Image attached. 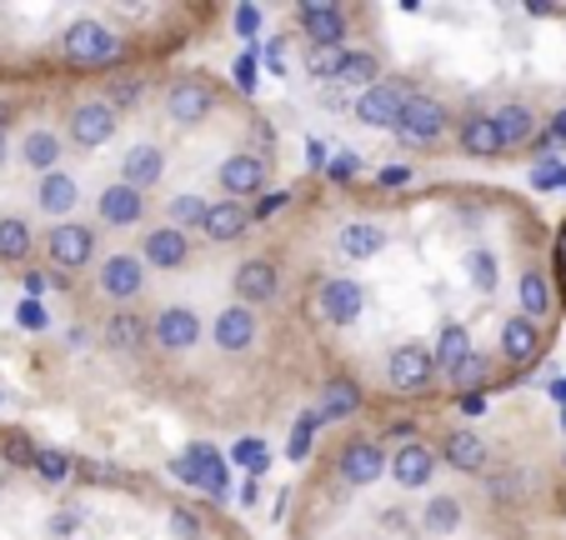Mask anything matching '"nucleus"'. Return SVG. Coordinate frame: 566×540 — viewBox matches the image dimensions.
<instances>
[{"label": "nucleus", "instance_id": "nucleus-50", "mask_svg": "<svg viewBox=\"0 0 566 540\" xmlns=\"http://www.w3.org/2000/svg\"><path fill=\"white\" fill-rule=\"evenodd\" d=\"M281 201H291V195H286V191H281V195H266V201H261V211H256V215H271V211H276Z\"/></svg>", "mask_w": 566, "mask_h": 540}, {"label": "nucleus", "instance_id": "nucleus-18", "mask_svg": "<svg viewBox=\"0 0 566 540\" xmlns=\"http://www.w3.org/2000/svg\"><path fill=\"white\" fill-rule=\"evenodd\" d=\"M247 225H251L247 201H216V205H206V211H201V231H206V241H216V245L241 241V235H247Z\"/></svg>", "mask_w": 566, "mask_h": 540}, {"label": "nucleus", "instance_id": "nucleus-26", "mask_svg": "<svg viewBox=\"0 0 566 540\" xmlns=\"http://www.w3.org/2000/svg\"><path fill=\"white\" fill-rule=\"evenodd\" d=\"M75 201H81V186H75V176H65V170H51V176H41L35 205H41L45 215H71Z\"/></svg>", "mask_w": 566, "mask_h": 540}, {"label": "nucleus", "instance_id": "nucleus-33", "mask_svg": "<svg viewBox=\"0 0 566 540\" xmlns=\"http://www.w3.org/2000/svg\"><path fill=\"white\" fill-rule=\"evenodd\" d=\"M516 296H522V316L532 320V326L546 316V310H552V286H546L542 271H526V276L516 280Z\"/></svg>", "mask_w": 566, "mask_h": 540}, {"label": "nucleus", "instance_id": "nucleus-17", "mask_svg": "<svg viewBox=\"0 0 566 540\" xmlns=\"http://www.w3.org/2000/svg\"><path fill=\"white\" fill-rule=\"evenodd\" d=\"M186 255H191V235L176 231V225H156V231L146 235V245H140L146 271L150 265H156V271H176V265H186Z\"/></svg>", "mask_w": 566, "mask_h": 540}, {"label": "nucleus", "instance_id": "nucleus-16", "mask_svg": "<svg viewBox=\"0 0 566 540\" xmlns=\"http://www.w3.org/2000/svg\"><path fill=\"white\" fill-rule=\"evenodd\" d=\"M386 476H391L396 486H407V490L427 486V480L437 476V451H427V445H421V441L401 445L396 456H386Z\"/></svg>", "mask_w": 566, "mask_h": 540}, {"label": "nucleus", "instance_id": "nucleus-38", "mask_svg": "<svg viewBox=\"0 0 566 540\" xmlns=\"http://www.w3.org/2000/svg\"><path fill=\"white\" fill-rule=\"evenodd\" d=\"M336 65H342V51H336V45H311V55H306V71L316 75V81H332V75H336Z\"/></svg>", "mask_w": 566, "mask_h": 540}, {"label": "nucleus", "instance_id": "nucleus-39", "mask_svg": "<svg viewBox=\"0 0 566 540\" xmlns=\"http://www.w3.org/2000/svg\"><path fill=\"white\" fill-rule=\"evenodd\" d=\"M467 276H471V286L476 290H492L496 286V261L486 251H471L467 255Z\"/></svg>", "mask_w": 566, "mask_h": 540}, {"label": "nucleus", "instance_id": "nucleus-4", "mask_svg": "<svg viewBox=\"0 0 566 540\" xmlns=\"http://www.w3.org/2000/svg\"><path fill=\"white\" fill-rule=\"evenodd\" d=\"M211 110H216V85L201 81V75H181V81L166 91V116H171L176 126H201Z\"/></svg>", "mask_w": 566, "mask_h": 540}, {"label": "nucleus", "instance_id": "nucleus-5", "mask_svg": "<svg viewBox=\"0 0 566 540\" xmlns=\"http://www.w3.org/2000/svg\"><path fill=\"white\" fill-rule=\"evenodd\" d=\"M336 476L346 480V486H376V480L386 476V445L371 441V435H356V441H346L342 460H336Z\"/></svg>", "mask_w": 566, "mask_h": 540}, {"label": "nucleus", "instance_id": "nucleus-35", "mask_svg": "<svg viewBox=\"0 0 566 540\" xmlns=\"http://www.w3.org/2000/svg\"><path fill=\"white\" fill-rule=\"evenodd\" d=\"M461 526V500L457 496H437L427 510H421V530L427 536H451Z\"/></svg>", "mask_w": 566, "mask_h": 540}, {"label": "nucleus", "instance_id": "nucleus-47", "mask_svg": "<svg viewBox=\"0 0 566 540\" xmlns=\"http://www.w3.org/2000/svg\"><path fill=\"white\" fill-rule=\"evenodd\" d=\"M536 186H542V191H552V186H566V170L562 166H536Z\"/></svg>", "mask_w": 566, "mask_h": 540}, {"label": "nucleus", "instance_id": "nucleus-44", "mask_svg": "<svg viewBox=\"0 0 566 540\" xmlns=\"http://www.w3.org/2000/svg\"><path fill=\"white\" fill-rule=\"evenodd\" d=\"M231 75H235V85H241V91H256V55H241V61L231 65Z\"/></svg>", "mask_w": 566, "mask_h": 540}, {"label": "nucleus", "instance_id": "nucleus-19", "mask_svg": "<svg viewBox=\"0 0 566 540\" xmlns=\"http://www.w3.org/2000/svg\"><path fill=\"white\" fill-rule=\"evenodd\" d=\"M160 170H166V156H160L156 146H126V156H120V186H130V191H150L160 180Z\"/></svg>", "mask_w": 566, "mask_h": 540}, {"label": "nucleus", "instance_id": "nucleus-15", "mask_svg": "<svg viewBox=\"0 0 566 540\" xmlns=\"http://www.w3.org/2000/svg\"><path fill=\"white\" fill-rule=\"evenodd\" d=\"M256 330H261V320L251 306H226L221 316H216V346H221L226 356H247V350L256 346Z\"/></svg>", "mask_w": 566, "mask_h": 540}, {"label": "nucleus", "instance_id": "nucleus-10", "mask_svg": "<svg viewBox=\"0 0 566 540\" xmlns=\"http://www.w3.org/2000/svg\"><path fill=\"white\" fill-rule=\"evenodd\" d=\"M146 330L160 350H191L201 340V316L191 306H160Z\"/></svg>", "mask_w": 566, "mask_h": 540}, {"label": "nucleus", "instance_id": "nucleus-41", "mask_svg": "<svg viewBox=\"0 0 566 540\" xmlns=\"http://www.w3.org/2000/svg\"><path fill=\"white\" fill-rule=\"evenodd\" d=\"M231 25H235V35H247V41H251V35L261 31V6H235Z\"/></svg>", "mask_w": 566, "mask_h": 540}, {"label": "nucleus", "instance_id": "nucleus-32", "mask_svg": "<svg viewBox=\"0 0 566 540\" xmlns=\"http://www.w3.org/2000/svg\"><path fill=\"white\" fill-rule=\"evenodd\" d=\"M447 381L457 385V391H476V385H486V381H492V356H481V350L471 346L467 356H461L457 366L447 371Z\"/></svg>", "mask_w": 566, "mask_h": 540}, {"label": "nucleus", "instance_id": "nucleus-49", "mask_svg": "<svg viewBox=\"0 0 566 540\" xmlns=\"http://www.w3.org/2000/svg\"><path fill=\"white\" fill-rule=\"evenodd\" d=\"M546 140H566V110H556V116H552V136H546Z\"/></svg>", "mask_w": 566, "mask_h": 540}, {"label": "nucleus", "instance_id": "nucleus-30", "mask_svg": "<svg viewBox=\"0 0 566 540\" xmlns=\"http://www.w3.org/2000/svg\"><path fill=\"white\" fill-rule=\"evenodd\" d=\"M21 160L31 170H41V176L61 170V136H55V130H31V136L21 140Z\"/></svg>", "mask_w": 566, "mask_h": 540}, {"label": "nucleus", "instance_id": "nucleus-2", "mask_svg": "<svg viewBox=\"0 0 566 540\" xmlns=\"http://www.w3.org/2000/svg\"><path fill=\"white\" fill-rule=\"evenodd\" d=\"M447 126H451V110L437 96L411 91L407 106H401V120H396V136L407 140V146H431V140L447 136Z\"/></svg>", "mask_w": 566, "mask_h": 540}, {"label": "nucleus", "instance_id": "nucleus-25", "mask_svg": "<svg viewBox=\"0 0 566 540\" xmlns=\"http://www.w3.org/2000/svg\"><path fill=\"white\" fill-rule=\"evenodd\" d=\"M140 215H146V195L140 191H130V186H106L101 191V221L106 225H136Z\"/></svg>", "mask_w": 566, "mask_h": 540}, {"label": "nucleus", "instance_id": "nucleus-23", "mask_svg": "<svg viewBox=\"0 0 566 540\" xmlns=\"http://www.w3.org/2000/svg\"><path fill=\"white\" fill-rule=\"evenodd\" d=\"M492 126H496V136H502L506 150L532 146V140H536V110L522 106V100H506L502 110H492Z\"/></svg>", "mask_w": 566, "mask_h": 540}, {"label": "nucleus", "instance_id": "nucleus-9", "mask_svg": "<svg viewBox=\"0 0 566 540\" xmlns=\"http://www.w3.org/2000/svg\"><path fill=\"white\" fill-rule=\"evenodd\" d=\"M221 191H226V201H241V195H261L266 191V180H271V166H266V156H251V150H241V156H226L221 160Z\"/></svg>", "mask_w": 566, "mask_h": 540}, {"label": "nucleus", "instance_id": "nucleus-12", "mask_svg": "<svg viewBox=\"0 0 566 540\" xmlns=\"http://www.w3.org/2000/svg\"><path fill=\"white\" fill-rule=\"evenodd\" d=\"M296 21H301V35H311V45H336V51H342L346 6H336V0H306L296 11Z\"/></svg>", "mask_w": 566, "mask_h": 540}, {"label": "nucleus", "instance_id": "nucleus-1", "mask_svg": "<svg viewBox=\"0 0 566 540\" xmlns=\"http://www.w3.org/2000/svg\"><path fill=\"white\" fill-rule=\"evenodd\" d=\"M120 35L116 31H106L101 21H75L71 31L61 35V55L71 65H116L120 61Z\"/></svg>", "mask_w": 566, "mask_h": 540}, {"label": "nucleus", "instance_id": "nucleus-42", "mask_svg": "<svg viewBox=\"0 0 566 540\" xmlns=\"http://www.w3.org/2000/svg\"><path fill=\"white\" fill-rule=\"evenodd\" d=\"M136 100H140V81H116L111 85V96H106V106L120 116V106H136Z\"/></svg>", "mask_w": 566, "mask_h": 540}, {"label": "nucleus", "instance_id": "nucleus-21", "mask_svg": "<svg viewBox=\"0 0 566 540\" xmlns=\"http://www.w3.org/2000/svg\"><path fill=\"white\" fill-rule=\"evenodd\" d=\"M457 146H461V156H471V160H496V156H506V146H502V136H496L492 116H467V120H461Z\"/></svg>", "mask_w": 566, "mask_h": 540}, {"label": "nucleus", "instance_id": "nucleus-34", "mask_svg": "<svg viewBox=\"0 0 566 540\" xmlns=\"http://www.w3.org/2000/svg\"><path fill=\"white\" fill-rule=\"evenodd\" d=\"M467 350H471L467 326H461V320H447V326H441V336H437V350H431V360H437V371H451V366H457Z\"/></svg>", "mask_w": 566, "mask_h": 540}, {"label": "nucleus", "instance_id": "nucleus-37", "mask_svg": "<svg viewBox=\"0 0 566 540\" xmlns=\"http://www.w3.org/2000/svg\"><path fill=\"white\" fill-rule=\"evenodd\" d=\"M321 431V421H316V411H306L296 421V431H291V445H286V456L291 460H306V451H311V435Z\"/></svg>", "mask_w": 566, "mask_h": 540}, {"label": "nucleus", "instance_id": "nucleus-14", "mask_svg": "<svg viewBox=\"0 0 566 540\" xmlns=\"http://www.w3.org/2000/svg\"><path fill=\"white\" fill-rule=\"evenodd\" d=\"M281 290V276H276V261H266V255H256V261H241V271H235V306H266V300H276Z\"/></svg>", "mask_w": 566, "mask_h": 540}, {"label": "nucleus", "instance_id": "nucleus-48", "mask_svg": "<svg viewBox=\"0 0 566 540\" xmlns=\"http://www.w3.org/2000/svg\"><path fill=\"white\" fill-rule=\"evenodd\" d=\"M407 180H411L407 166H386V170H381V186H407Z\"/></svg>", "mask_w": 566, "mask_h": 540}, {"label": "nucleus", "instance_id": "nucleus-3", "mask_svg": "<svg viewBox=\"0 0 566 540\" xmlns=\"http://www.w3.org/2000/svg\"><path fill=\"white\" fill-rule=\"evenodd\" d=\"M431 375H437V360H431V346H421V340L396 346L391 360H386V381H391V391H401V395L427 391Z\"/></svg>", "mask_w": 566, "mask_h": 540}, {"label": "nucleus", "instance_id": "nucleus-29", "mask_svg": "<svg viewBox=\"0 0 566 540\" xmlns=\"http://www.w3.org/2000/svg\"><path fill=\"white\" fill-rule=\"evenodd\" d=\"M332 81L352 85V91H371V85H381V61L371 51H342V65H336Z\"/></svg>", "mask_w": 566, "mask_h": 540}, {"label": "nucleus", "instance_id": "nucleus-24", "mask_svg": "<svg viewBox=\"0 0 566 540\" xmlns=\"http://www.w3.org/2000/svg\"><path fill=\"white\" fill-rule=\"evenodd\" d=\"M502 356L512 360V366H536V360H542V330L526 316H512L502 326Z\"/></svg>", "mask_w": 566, "mask_h": 540}, {"label": "nucleus", "instance_id": "nucleus-36", "mask_svg": "<svg viewBox=\"0 0 566 540\" xmlns=\"http://www.w3.org/2000/svg\"><path fill=\"white\" fill-rule=\"evenodd\" d=\"M31 470L45 480V486H61V480L71 476V456H65V451H35Z\"/></svg>", "mask_w": 566, "mask_h": 540}, {"label": "nucleus", "instance_id": "nucleus-31", "mask_svg": "<svg viewBox=\"0 0 566 540\" xmlns=\"http://www.w3.org/2000/svg\"><path fill=\"white\" fill-rule=\"evenodd\" d=\"M31 251H35L31 225H25L21 215H6V221H0V265H21V261H31Z\"/></svg>", "mask_w": 566, "mask_h": 540}, {"label": "nucleus", "instance_id": "nucleus-22", "mask_svg": "<svg viewBox=\"0 0 566 540\" xmlns=\"http://www.w3.org/2000/svg\"><path fill=\"white\" fill-rule=\"evenodd\" d=\"M441 456H447V466L467 470V476H476V470H486V435L476 431H447V441H441Z\"/></svg>", "mask_w": 566, "mask_h": 540}, {"label": "nucleus", "instance_id": "nucleus-20", "mask_svg": "<svg viewBox=\"0 0 566 540\" xmlns=\"http://www.w3.org/2000/svg\"><path fill=\"white\" fill-rule=\"evenodd\" d=\"M361 411V385L352 375H332V381L321 385V405H316V421L332 425V421H346V415Z\"/></svg>", "mask_w": 566, "mask_h": 540}, {"label": "nucleus", "instance_id": "nucleus-43", "mask_svg": "<svg viewBox=\"0 0 566 540\" xmlns=\"http://www.w3.org/2000/svg\"><path fill=\"white\" fill-rule=\"evenodd\" d=\"M235 460H241V466H251V470H266V445H261V441H241V445H235Z\"/></svg>", "mask_w": 566, "mask_h": 540}, {"label": "nucleus", "instance_id": "nucleus-7", "mask_svg": "<svg viewBox=\"0 0 566 540\" xmlns=\"http://www.w3.org/2000/svg\"><path fill=\"white\" fill-rule=\"evenodd\" d=\"M96 241H101V235L91 231V225L61 221L51 235H45V251H51V261L61 265V271H81V265L96 261Z\"/></svg>", "mask_w": 566, "mask_h": 540}, {"label": "nucleus", "instance_id": "nucleus-27", "mask_svg": "<svg viewBox=\"0 0 566 540\" xmlns=\"http://www.w3.org/2000/svg\"><path fill=\"white\" fill-rule=\"evenodd\" d=\"M342 255H352V261H371V255L386 251V225L381 221H352L342 225Z\"/></svg>", "mask_w": 566, "mask_h": 540}, {"label": "nucleus", "instance_id": "nucleus-6", "mask_svg": "<svg viewBox=\"0 0 566 540\" xmlns=\"http://www.w3.org/2000/svg\"><path fill=\"white\" fill-rule=\"evenodd\" d=\"M116 126H120V116L106 106V100H81V106L65 116V136H71L81 150L106 146V140L116 136Z\"/></svg>", "mask_w": 566, "mask_h": 540}, {"label": "nucleus", "instance_id": "nucleus-45", "mask_svg": "<svg viewBox=\"0 0 566 540\" xmlns=\"http://www.w3.org/2000/svg\"><path fill=\"white\" fill-rule=\"evenodd\" d=\"M15 316H21V326H25V330H45V320H51V316H45L41 300H21V310H15Z\"/></svg>", "mask_w": 566, "mask_h": 540}, {"label": "nucleus", "instance_id": "nucleus-28", "mask_svg": "<svg viewBox=\"0 0 566 540\" xmlns=\"http://www.w3.org/2000/svg\"><path fill=\"white\" fill-rule=\"evenodd\" d=\"M150 340V330H146V320L140 316H130L126 306L116 310V316L106 320V346L116 350V356H140V346Z\"/></svg>", "mask_w": 566, "mask_h": 540}, {"label": "nucleus", "instance_id": "nucleus-51", "mask_svg": "<svg viewBox=\"0 0 566 540\" xmlns=\"http://www.w3.org/2000/svg\"><path fill=\"white\" fill-rule=\"evenodd\" d=\"M6 156H11V140H6V130H0V170H6Z\"/></svg>", "mask_w": 566, "mask_h": 540}, {"label": "nucleus", "instance_id": "nucleus-11", "mask_svg": "<svg viewBox=\"0 0 566 540\" xmlns=\"http://www.w3.org/2000/svg\"><path fill=\"white\" fill-rule=\"evenodd\" d=\"M316 306H321V316L332 320V326H356V316L366 310V290L356 286L352 276H332V280H321Z\"/></svg>", "mask_w": 566, "mask_h": 540}, {"label": "nucleus", "instance_id": "nucleus-46", "mask_svg": "<svg viewBox=\"0 0 566 540\" xmlns=\"http://www.w3.org/2000/svg\"><path fill=\"white\" fill-rule=\"evenodd\" d=\"M171 530H176L181 540H201V530H196L191 510H171Z\"/></svg>", "mask_w": 566, "mask_h": 540}, {"label": "nucleus", "instance_id": "nucleus-40", "mask_svg": "<svg viewBox=\"0 0 566 540\" xmlns=\"http://www.w3.org/2000/svg\"><path fill=\"white\" fill-rule=\"evenodd\" d=\"M201 211H206L201 195H176V201H171V225H176V231H186V225H201Z\"/></svg>", "mask_w": 566, "mask_h": 540}, {"label": "nucleus", "instance_id": "nucleus-8", "mask_svg": "<svg viewBox=\"0 0 566 540\" xmlns=\"http://www.w3.org/2000/svg\"><path fill=\"white\" fill-rule=\"evenodd\" d=\"M101 290H106L116 306H130V300L146 290V261L140 255H130V251H116V255H106L101 261Z\"/></svg>", "mask_w": 566, "mask_h": 540}, {"label": "nucleus", "instance_id": "nucleus-13", "mask_svg": "<svg viewBox=\"0 0 566 540\" xmlns=\"http://www.w3.org/2000/svg\"><path fill=\"white\" fill-rule=\"evenodd\" d=\"M411 91H401V85H371V91H361L356 96V120L371 130H396V120H401V106H407Z\"/></svg>", "mask_w": 566, "mask_h": 540}]
</instances>
